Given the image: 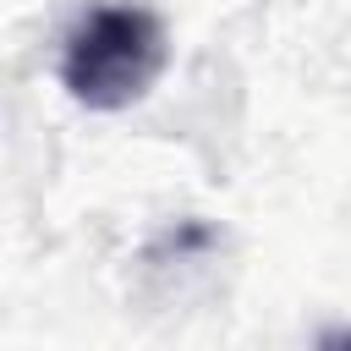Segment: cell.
Masks as SVG:
<instances>
[{"mask_svg": "<svg viewBox=\"0 0 351 351\" xmlns=\"http://www.w3.org/2000/svg\"><path fill=\"white\" fill-rule=\"evenodd\" d=\"M170 60L165 27L143 5H93L60 44V88L88 110L137 104Z\"/></svg>", "mask_w": 351, "mask_h": 351, "instance_id": "cell-1", "label": "cell"}, {"mask_svg": "<svg viewBox=\"0 0 351 351\" xmlns=\"http://www.w3.org/2000/svg\"><path fill=\"white\" fill-rule=\"evenodd\" d=\"M318 351H351V329H324L318 335Z\"/></svg>", "mask_w": 351, "mask_h": 351, "instance_id": "cell-2", "label": "cell"}]
</instances>
